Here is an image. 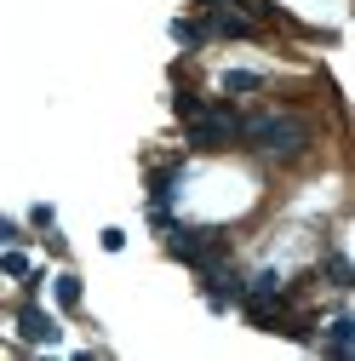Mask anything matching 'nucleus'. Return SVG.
Returning a JSON list of instances; mask_svg holds the SVG:
<instances>
[{"instance_id": "9d476101", "label": "nucleus", "mask_w": 355, "mask_h": 361, "mask_svg": "<svg viewBox=\"0 0 355 361\" xmlns=\"http://www.w3.org/2000/svg\"><path fill=\"white\" fill-rule=\"evenodd\" d=\"M263 86V75H252V69H230L224 75V92H258Z\"/></svg>"}, {"instance_id": "0eeeda50", "label": "nucleus", "mask_w": 355, "mask_h": 361, "mask_svg": "<svg viewBox=\"0 0 355 361\" xmlns=\"http://www.w3.org/2000/svg\"><path fill=\"white\" fill-rule=\"evenodd\" d=\"M172 40H178V47H201V40H206V23H189V18H172Z\"/></svg>"}, {"instance_id": "6e6552de", "label": "nucleus", "mask_w": 355, "mask_h": 361, "mask_svg": "<svg viewBox=\"0 0 355 361\" xmlns=\"http://www.w3.org/2000/svg\"><path fill=\"white\" fill-rule=\"evenodd\" d=\"M52 293L63 310H80V276H52Z\"/></svg>"}, {"instance_id": "39448f33", "label": "nucleus", "mask_w": 355, "mask_h": 361, "mask_svg": "<svg viewBox=\"0 0 355 361\" xmlns=\"http://www.w3.org/2000/svg\"><path fill=\"white\" fill-rule=\"evenodd\" d=\"M321 350L327 355H355V322H349V315H338V322L321 333Z\"/></svg>"}, {"instance_id": "f03ea898", "label": "nucleus", "mask_w": 355, "mask_h": 361, "mask_svg": "<svg viewBox=\"0 0 355 361\" xmlns=\"http://www.w3.org/2000/svg\"><path fill=\"white\" fill-rule=\"evenodd\" d=\"M247 132V121L230 109V104H206L195 121H189V149H201V155H212V149H230L235 138Z\"/></svg>"}, {"instance_id": "7ed1b4c3", "label": "nucleus", "mask_w": 355, "mask_h": 361, "mask_svg": "<svg viewBox=\"0 0 355 361\" xmlns=\"http://www.w3.org/2000/svg\"><path fill=\"white\" fill-rule=\"evenodd\" d=\"M218 252H224V230H212V224H195V230H172V258L195 264V276L218 264Z\"/></svg>"}, {"instance_id": "9b49d317", "label": "nucleus", "mask_w": 355, "mask_h": 361, "mask_svg": "<svg viewBox=\"0 0 355 361\" xmlns=\"http://www.w3.org/2000/svg\"><path fill=\"white\" fill-rule=\"evenodd\" d=\"M0 269H6V276H12V281H29V276H35V269H29V258H23L18 247H12L6 258H0Z\"/></svg>"}, {"instance_id": "20e7f679", "label": "nucleus", "mask_w": 355, "mask_h": 361, "mask_svg": "<svg viewBox=\"0 0 355 361\" xmlns=\"http://www.w3.org/2000/svg\"><path fill=\"white\" fill-rule=\"evenodd\" d=\"M18 333H23L29 344H46V350L63 338V327H58V322H52V315L40 310V304H18Z\"/></svg>"}, {"instance_id": "f257e3e1", "label": "nucleus", "mask_w": 355, "mask_h": 361, "mask_svg": "<svg viewBox=\"0 0 355 361\" xmlns=\"http://www.w3.org/2000/svg\"><path fill=\"white\" fill-rule=\"evenodd\" d=\"M247 149L258 155H304L309 149V126L298 115H247Z\"/></svg>"}, {"instance_id": "4468645a", "label": "nucleus", "mask_w": 355, "mask_h": 361, "mask_svg": "<svg viewBox=\"0 0 355 361\" xmlns=\"http://www.w3.org/2000/svg\"><path fill=\"white\" fill-rule=\"evenodd\" d=\"M126 247V230H104V252H120Z\"/></svg>"}, {"instance_id": "1a4fd4ad", "label": "nucleus", "mask_w": 355, "mask_h": 361, "mask_svg": "<svg viewBox=\"0 0 355 361\" xmlns=\"http://www.w3.org/2000/svg\"><path fill=\"white\" fill-rule=\"evenodd\" d=\"M252 293H263V298H281V293H287L281 269H258V276H252Z\"/></svg>"}, {"instance_id": "423d86ee", "label": "nucleus", "mask_w": 355, "mask_h": 361, "mask_svg": "<svg viewBox=\"0 0 355 361\" xmlns=\"http://www.w3.org/2000/svg\"><path fill=\"white\" fill-rule=\"evenodd\" d=\"M321 269H327V276H332L338 287H355V264H349L344 252H327V258H321Z\"/></svg>"}, {"instance_id": "ddd939ff", "label": "nucleus", "mask_w": 355, "mask_h": 361, "mask_svg": "<svg viewBox=\"0 0 355 361\" xmlns=\"http://www.w3.org/2000/svg\"><path fill=\"white\" fill-rule=\"evenodd\" d=\"M29 218H35V224H40V230H52V224H58V212H52V207H46V201H40V207H35V212H29Z\"/></svg>"}, {"instance_id": "f8f14e48", "label": "nucleus", "mask_w": 355, "mask_h": 361, "mask_svg": "<svg viewBox=\"0 0 355 361\" xmlns=\"http://www.w3.org/2000/svg\"><path fill=\"white\" fill-rule=\"evenodd\" d=\"M201 109H206V104H201V98H195V92H178V115H184V121H195V115H201Z\"/></svg>"}]
</instances>
